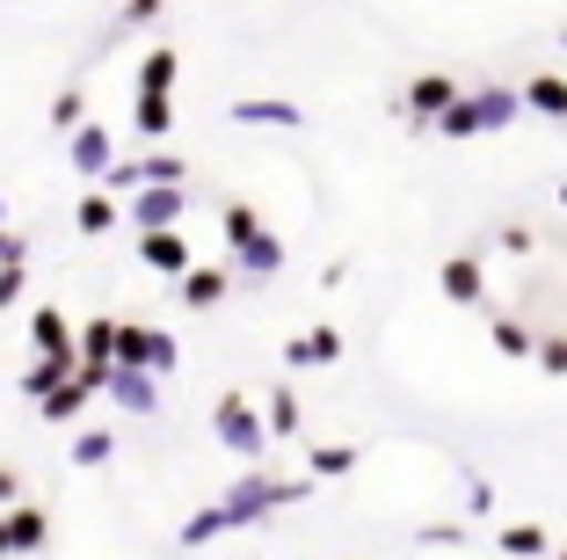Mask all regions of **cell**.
I'll return each instance as SVG.
<instances>
[{
    "mask_svg": "<svg viewBox=\"0 0 567 560\" xmlns=\"http://www.w3.org/2000/svg\"><path fill=\"white\" fill-rule=\"evenodd\" d=\"M102 190H110V197H138V190H189V161H183V153H132V161H117L110 175H102Z\"/></svg>",
    "mask_w": 567,
    "mask_h": 560,
    "instance_id": "277c9868",
    "label": "cell"
},
{
    "mask_svg": "<svg viewBox=\"0 0 567 560\" xmlns=\"http://www.w3.org/2000/svg\"><path fill=\"white\" fill-rule=\"evenodd\" d=\"M560 44H567V30H560Z\"/></svg>",
    "mask_w": 567,
    "mask_h": 560,
    "instance_id": "60d3db41",
    "label": "cell"
},
{
    "mask_svg": "<svg viewBox=\"0 0 567 560\" xmlns=\"http://www.w3.org/2000/svg\"><path fill=\"white\" fill-rule=\"evenodd\" d=\"M117 364H124V371H153V379H167V371H175V335L138 328V320H117Z\"/></svg>",
    "mask_w": 567,
    "mask_h": 560,
    "instance_id": "8992f818",
    "label": "cell"
},
{
    "mask_svg": "<svg viewBox=\"0 0 567 560\" xmlns=\"http://www.w3.org/2000/svg\"><path fill=\"white\" fill-rule=\"evenodd\" d=\"M524 110L567 124V81H560V73H532V81H524Z\"/></svg>",
    "mask_w": 567,
    "mask_h": 560,
    "instance_id": "2e32d148",
    "label": "cell"
},
{
    "mask_svg": "<svg viewBox=\"0 0 567 560\" xmlns=\"http://www.w3.org/2000/svg\"><path fill=\"white\" fill-rule=\"evenodd\" d=\"M132 124L146 139H167V132H175V102H167V95H138L132 102Z\"/></svg>",
    "mask_w": 567,
    "mask_h": 560,
    "instance_id": "7402d4cb",
    "label": "cell"
},
{
    "mask_svg": "<svg viewBox=\"0 0 567 560\" xmlns=\"http://www.w3.org/2000/svg\"><path fill=\"white\" fill-rule=\"evenodd\" d=\"M560 560H567V546H560Z\"/></svg>",
    "mask_w": 567,
    "mask_h": 560,
    "instance_id": "ab89813d",
    "label": "cell"
},
{
    "mask_svg": "<svg viewBox=\"0 0 567 560\" xmlns=\"http://www.w3.org/2000/svg\"><path fill=\"white\" fill-rule=\"evenodd\" d=\"M269 437H299V394H269Z\"/></svg>",
    "mask_w": 567,
    "mask_h": 560,
    "instance_id": "83f0119b",
    "label": "cell"
},
{
    "mask_svg": "<svg viewBox=\"0 0 567 560\" xmlns=\"http://www.w3.org/2000/svg\"><path fill=\"white\" fill-rule=\"evenodd\" d=\"M138 263L161 269V277H175V284L197 269V263H189V233H138Z\"/></svg>",
    "mask_w": 567,
    "mask_h": 560,
    "instance_id": "9c48e42d",
    "label": "cell"
},
{
    "mask_svg": "<svg viewBox=\"0 0 567 560\" xmlns=\"http://www.w3.org/2000/svg\"><path fill=\"white\" fill-rule=\"evenodd\" d=\"M299 495H306V480H277L269 466H248V474L234 480V495H226L218 510L234 517V525H262L269 510H284V502H299Z\"/></svg>",
    "mask_w": 567,
    "mask_h": 560,
    "instance_id": "3957f363",
    "label": "cell"
},
{
    "mask_svg": "<svg viewBox=\"0 0 567 560\" xmlns=\"http://www.w3.org/2000/svg\"><path fill=\"white\" fill-rule=\"evenodd\" d=\"M110 394H117V408H132V415H153L161 408V379H153V371H110Z\"/></svg>",
    "mask_w": 567,
    "mask_h": 560,
    "instance_id": "5bb4252c",
    "label": "cell"
},
{
    "mask_svg": "<svg viewBox=\"0 0 567 560\" xmlns=\"http://www.w3.org/2000/svg\"><path fill=\"white\" fill-rule=\"evenodd\" d=\"M0 218H8V204H0Z\"/></svg>",
    "mask_w": 567,
    "mask_h": 560,
    "instance_id": "f35d334b",
    "label": "cell"
},
{
    "mask_svg": "<svg viewBox=\"0 0 567 560\" xmlns=\"http://www.w3.org/2000/svg\"><path fill=\"white\" fill-rule=\"evenodd\" d=\"M16 495H22V480H16V474H8V466H0V502H8V510H22Z\"/></svg>",
    "mask_w": 567,
    "mask_h": 560,
    "instance_id": "d590c367",
    "label": "cell"
},
{
    "mask_svg": "<svg viewBox=\"0 0 567 560\" xmlns=\"http://www.w3.org/2000/svg\"><path fill=\"white\" fill-rule=\"evenodd\" d=\"M560 204H567V182H560Z\"/></svg>",
    "mask_w": 567,
    "mask_h": 560,
    "instance_id": "74e56055",
    "label": "cell"
},
{
    "mask_svg": "<svg viewBox=\"0 0 567 560\" xmlns=\"http://www.w3.org/2000/svg\"><path fill=\"white\" fill-rule=\"evenodd\" d=\"M538 364H546L553 379H567V335H546V343H538Z\"/></svg>",
    "mask_w": 567,
    "mask_h": 560,
    "instance_id": "4dcf8cb0",
    "label": "cell"
},
{
    "mask_svg": "<svg viewBox=\"0 0 567 560\" xmlns=\"http://www.w3.org/2000/svg\"><path fill=\"white\" fill-rule=\"evenodd\" d=\"M175 73H183V51H146V59H138V95H167V88H175Z\"/></svg>",
    "mask_w": 567,
    "mask_h": 560,
    "instance_id": "ac0fdd59",
    "label": "cell"
},
{
    "mask_svg": "<svg viewBox=\"0 0 567 560\" xmlns=\"http://www.w3.org/2000/svg\"><path fill=\"white\" fill-rule=\"evenodd\" d=\"M22 263H30V255H16V263H0V314H8V306H16V292H22Z\"/></svg>",
    "mask_w": 567,
    "mask_h": 560,
    "instance_id": "1f68e13d",
    "label": "cell"
},
{
    "mask_svg": "<svg viewBox=\"0 0 567 560\" xmlns=\"http://www.w3.org/2000/svg\"><path fill=\"white\" fill-rule=\"evenodd\" d=\"M234 124H269V132H291V124H306L299 102H284V95H240L234 102Z\"/></svg>",
    "mask_w": 567,
    "mask_h": 560,
    "instance_id": "8fae6325",
    "label": "cell"
},
{
    "mask_svg": "<svg viewBox=\"0 0 567 560\" xmlns=\"http://www.w3.org/2000/svg\"><path fill=\"white\" fill-rule=\"evenodd\" d=\"M161 8H167V0H124V22H153Z\"/></svg>",
    "mask_w": 567,
    "mask_h": 560,
    "instance_id": "d6a6232c",
    "label": "cell"
},
{
    "mask_svg": "<svg viewBox=\"0 0 567 560\" xmlns=\"http://www.w3.org/2000/svg\"><path fill=\"white\" fill-rule=\"evenodd\" d=\"M517 116H524V88H473V95H458L444 110V124H436V132H444V139H481V132L517 124Z\"/></svg>",
    "mask_w": 567,
    "mask_h": 560,
    "instance_id": "7a4b0ae2",
    "label": "cell"
},
{
    "mask_svg": "<svg viewBox=\"0 0 567 560\" xmlns=\"http://www.w3.org/2000/svg\"><path fill=\"white\" fill-rule=\"evenodd\" d=\"M458 539H466L458 525H430V531H422V546H458Z\"/></svg>",
    "mask_w": 567,
    "mask_h": 560,
    "instance_id": "836d02e7",
    "label": "cell"
},
{
    "mask_svg": "<svg viewBox=\"0 0 567 560\" xmlns=\"http://www.w3.org/2000/svg\"><path fill=\"white\" fill-rule=\"evenodd\" d=\"M44 539H51L44 510H30V502H22V510H8V546H16V553H37Z\"/></svg>",
    "mask_w": 567,
    "mask_h": 560,
    "instance_id": "d6986e66",
    "label": "cell"
},
{
    "mask_svg": "<svg viewBox=\"0 0 567 560\" xmlns=\"http://www.w3.org/2000/svg\"><path fill=\"white\" fill-rule=\"evenodd\" d=\"M458 102V88H451V73H415V88H408V110L422 116V124H444V110Z\"/></svg>",
    "mask_w": 567,
    "mask_h": 560,
    "instance_id": "7c38bea8",
    "label": "cell"
},
{
    "mask_svg": "<svg viewBox=\"0 0 567 560\" xmlns=\"http://www.w3.org/2000/svg\"><path fill=\"white\" fill-rule=\"evenodd\" d=\"M124 218H132V233H183L189 190H138V197H124Z\"/></svg>",
    "mask_w": 567,
    "mask_h": 560,
    "instance_id": "52a82bcc",
    "label": "cell"
},
{
    "mask_svg": "<svg viewBox=\"0 0 567 560\" xmlns=\"http://www.w3.org/2000/svg\"><path fill=\"white\" fill-rule=\"evenodd\" d=\"M87 394H95V386H87V379H73V386H59L51 400H37V415H44V422H73V415L87 408Z\"/></svg>",
    "mask_w": 567,
    "mask_h": 560,
    "instance_id": "d4e9b609",
    "label": "cell"
},
{
    "mask_svg": "<svg viewBox=\"0 0 567 560\" xmlns=\"http://www.w3.org/2000/svg\"><path fill=\"white\" fill-rule=\"evenodd\" d=\"M436 284H444L451 306H481V298H487V269H481V255H451V263L436 269Z\"/></svg>",
    "mask_w": 567,
    "mask_h": 560,
    "instance_id": "30bf717a",
    "label": "cell"
},
{
    "mask_svg": "<svg viewBox=\"0 0 567 560\" xmlns=\"http://www.w3.org/2000/svg\"><path fill=\"white\" fill-rule=\"evenodd\" d=\"M51 124H59V132H81V124H87V102H81V88H66V95H59V102H51Z\"/></svg>",
    "mask_w": 567,
    "mask_h": 560,
    "instance_id": "f546056e",
    "label": "cell"
},
{
    "mask_svg": "<svg viewBox=\"0 0 567 560\" xmlns=\"http://www.w3.org/2000/svg\"><path fill=\"white\" fill-rule=\"evenodd\" d=\"M30 335H37V349H44V357H73V328H66V314H59V306H37V314H30Z\"/></svg>",
    "mask_w": 567,
    "mask_h": 560,
    "instance_id": "e0dca14e",
    "label": "cell"
},
{
    "mask_svg": "<svg viewBox=\"0 0 567 560\" xmlns=\"http://www.w3.org/2000/svg\"><path fill=\"white\" fill-rule=\"evenodd\" d=\"M66 153H73V175H110V167H117V139H110V124H95V116L66 139Z\"/></svg>",
    "mask_w": 567,
    "mask_h": 560,
    "instance_id": "ba28073f",
    "label": "cell"
},
{
    "mask_svg": "<svg viewBox=\"0 0 567 560\" xmlns=\"http://www.w3.org/2000/svg\"><path fill=\"white\" fill-rule=\"evenodd\" d=\"M495 349H502V357H538L532 328H524V320H509V314H495Z\"/></svg>",
    "mask_w": 567,
    "mask_h": 560,
    "instance_id": "484cf974",
    "label": "cell"
},
{
    "mask_svg": "<svg viewBox=\"0 0 567 560\" xmlns=\"http://www.w3.org/2000/svg\"><path fill=\"white\" fill-rule=\"evenodd\" d=\"M0 553H16V546H8V510H0Z\"/></svg>",
    "mask_w": 567,
    "mask_h": 560,
    "instance_id": "8d00e7d4",
    "label": "cell"
},
{
    "mask_svg": "<svg viewBox=\"0 0 567 560\" xmlns=\"http://www.w3.org/2000/svg\"><path fill=\"white\" fill-rule=\"evenodd\" d=\"M350 466H357V445H313L306 451V474L313 480H342Z\"/></svg>",
    "mask_w": 567,
    "mask_h": 560,
    "instance_id": "cb8c5ba5",
    "label": "cell"
},
{
    "mask_svg": "<svg viewBox=\"0 0 567 560\" xmlns=\"http://www.w3.org/2000/svg\"><path fill=\"white\" fill-rule=\"evenodd\" d=\"M218 531H234V517H226V510H218V502H212V510H197V517H189V525H183V546H212Z\"/></svg>",
    "mask_w": 567,
    "mask_h": 560,
    "instance_id": "4316f807",
    "label": "cell"
},
{
    "mask_svg": "<svg viewBox=\"0 0 567 560\" xmlns=\"http://www.w3.org/2000/svg\"><path fill=\"white\" fill-rule=\"evenodd\" d=\"M218 298H226V269H189V277H183V306L212 314Z\"/></svg>",
    "mask_w": 567,
    "mask_h": 560,
    "instance_id": "44dd1931",
    "label": "cell"
},
{
    "mask_svg": "<svg viewBox=\"0 0 567 560\" xmlns=\"http://www.w3.org/2000/svg\"><path fill=\"white\" fill-rule=\"evenodd\" d=\"M73 357H81V349H73ZM73 357H37L30 371H22V394H30V400H51L59 386H73V379H81V371H73Z\"/></svg>",
    "mask_w": 567,
    "mask_h": 560,
    "instance_id": "9a60e30c",
    "label": "cell"
},
{
    "mask_svg": "<svg viewBox=\"0 0 567 560\" xmlns=\"http://www.w3.org/2000/svg\"><path fill=\"white\" fill-rule=\"evenodd\" d=\"M73 218H81V233H110V226L124 218V204L110 197V190H95V197H81V204H73Z\"/></svg>",
    "mask_w": 567,
    "mask_h": 560,
    "instance_id": "603a6c76",
    "label": "cell"
},
{
    "mask_svg": "<svg viewBox=\"0 0 567 560\" xmlns=\"http://www.w3.org/2000/svg\"><path fill=\"white\" fill-rule=\"evenodd\" d=\"M212 429H218V445L234 451V459L262 466V451H269V415H255L248 394H226V400H218V408H212Z\"/></svg>",
    "mask_w": 567,
    "mask_h": 560,
    "instance_id": "5b68a950",
    "label": "cell"
},
{
    "mask_svg": "<svg viewBox=\"0 0 567 560\" xmlns=\"http://www.w3.org/2000/svg\"><path fill=\"white\" fill-rule=\"evenodd\" d=\"M218 226H226V255H234V269H248V277H277L284 269V241L262 226V212L255 204H226L218 212Z\"/></svg>",
    "mask_w": 567,
    "mask_h": 560,
    "instance_id": "6da1fadb",
    "label": "cell"
},
{
    "mask_svg": "<svg viewBox=\"0 0 567 560\" xmlns=\"http://www.w3.org/2000/svg\"><path fill=\"white\" fill-rule=\"evenodd\" d=\"M334 357H342V335H334V328H306V335L284 343V364H291V371H306V364H334Z\"/></svg>",
    "mask_w": 567,
    "mask_h": 560,
    "instance_id": "4fadbf2b",
    "label": "cell"
},
{
    "mask_svg": "<svg viewBox=\"0 0 567 560\" xmlns=\"http://www.w3.org/2000/svg\"><path fill=\"white\" fill-rule=\"evenodd\" d=\"M16 255H30V241H22V233H8V226H0V263H16Z\"/></svg>",
    "mask_w": 567,
    "mask_h": 560,
    "instance_id": "e575fe53",
    "label": "cell"
},
{
    "mask_svg": "<svg viewBox=\"0 0 567 560\" xmlns=\"http://www.w3.org/2000/svg\"><path fill=\"white\" fill-rule=\"evenodd\" d=\"M110 451H117V437H110V429H81V437H73V466H102Z\"/></svg>",
    "mask_w": 567,
    "mask_h": 560,
    "instance_id": "f1b7e54d",
    "label": "cell"
},
{
    "mask_svg": "<svg viewBox=\"0 0 567 560\" xmlns=\"http://www.w3.org/2000/svg\"><path fill=\"white\" fill-rule=\"evenodd\" d=\"M502 553L509 560H538V553H553V531L546 525H502Z\"/></svg>",
    "mask_w": 567,
    "mask_h": 560,
    "instance_id": "ffe728a7",
    "label": "cell"
}]
</instances>
